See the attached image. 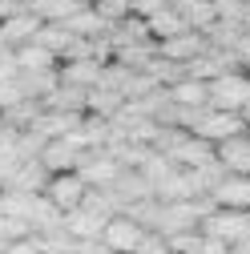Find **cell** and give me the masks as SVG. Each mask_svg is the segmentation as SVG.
Wrapping results in <instances>:
<instances>
[{
	"instance_id": "24",
	"label": "cell",
	"mask_w": 250,
	"mask_h": 254,
	"mask_svg": "<svg viewBox=\"0 0 250 254\" xmlns=\"http://www.w3.org/2000/svg\"><path fill=\"white\" fill-rule=\"evenodd\" d=\"M93 8H97L105 20H109V28L117 24V20H125V16H133V8H129V0H97V4H93Z\"/></svg>"
},
{
	"instance_id": "5",
	"label": "cell",
	"mask_w": 250,
	"mask_h": 254,
	"mask_svg": "<svg viewBox=\"0 0 250 254\" xmlns=\"http://www.w3.org/2000/svg\"><path fill=\"white\" fill-rule=\"evenodd\" d=\"M85 157H89V149H81L73 137H53V141H45V149H41L37 162H41V166L49 170V178H53V174H77Z\"/></svg>"
},
{
	"instance_id": "30",
	"label": "cell",
	"mask_w": 250,
	"mask_h": 254,
	"mask_svg": "<svg viewBox=\"0 0 250 254\" xmlns=\"http://www.w3.org/2000/svg\"><path fill=\"white\" fill-rule=\"evenodd\" d=\"M4 254H41V246H37V238L28 234V238H20V242H12Z\"/></svg>"
},
{
	"instance_id": "20",
	"label": "cell",
	"mask_w": 250,
	"mask_h": 254,
	"mask_svg": "<svg viewBox=\"0 0 250 254\" xmlns=\"http://www.w3.org/2000/svg\"><path fill=\"white\" fill-rule=\"evenodd\" d=\"M37 45H45L57 61H65L69 57V49L77 45V37L69 33L65 24H41V33H37Z\"/></svg>"
},
{
	"instance_id": "27",
	"label": "cell",
	"mask_w": 250,
	"mask_h": 254,
	"mask_svg": "<svg viewBox=\"0 0 250 254\" xmlns=\"http://www.w3.org/2000/svg\"><path fill=\"white\" fill-rule=\"evenodd\" d=\"M133 254H170V242H166L162 234H153V230H149V234L137 242V250H133Z\"/></svg>"
},
{
	"instance_id": "11",
	"label": "cell",
	"mask_w": 250,
	"mask_h": 254,
	"mask_svg": "<svg viewBox=\"0 0 250 254\" xmlns=\"http://www.w3.org/2000/svg\"><path fill=\"white\" fill-rule=\"evenodd\" d=\"M85 182H89V190H109L113 182H117V174H121V166L113 162L109 153H89L85 162H81V170H77Z\"/></svg>"
},
{
	"instance_id": "28",
	"label": "cell",
	"mask_w": 250,
	"mask_h": 254,
	"mask_svg": "<svg viewBox=\"0 0 250 254\" xmlns=\"http://www.w3.org/2000/svg\"><path fill=\"white\" fill-rule=\"evenodd\" d=\"M170 0H129V8H133V16H141V20H149L158 8H166Z\"/></svg>"
},
{
	"instance_id": "9",
	"label": "cell",
	"mask_w": 250,
	"mask_h": 254,
	"mask_svg": "<svg viewBox=\"0 0 250 254\" xmlns=\"http://www.w3.org/2000/svg\"><path fill=\"white\" fill-rule=\"evenodd\" d=\"M210 198H214V206H222V210H246L250 214V178L226 174L222 182L210 190Z\"/></svg>"
},
{
	"instance_id": "8",
	"label": "cell",
	"mask_w": 250,
	"mask_h": 254,
	"mask_svg": "<svg viewBox=\"0 0 250 254\" xmlns=\"http://www.w3.org/2000/svg\"><path fill=\"white\" fill-rule=\"evenodd\" d=\"M206 45H210V41H206L202 33L186 28V33H178V37H170V41H158V57L174 61V65H190V61H194Z\"/></svg>"
},
{
	"instance_id": "38",
	"label": "cell",
	"mask_w": 250,
	"mask_h": 254,
	"mask_svg": "<svg viewBox=\"0 0 250 254\" xmlns=\"http://www.w3.org/2000/svg\"><path fill=\"white\" fill-rule=\"evenodd\" d=\"M246 133H250V129H246Z\"/></svg>"
},
{
	"instance_id": "36",
	"label": "cell",
	"mask_w": 250,
	"mask_h": 254,
	"mask_svg": "<svg viewBox=\"0 0 250 254\" xmlns=\"http://www.w3.org/2000/svg\"><path fill=\"white\" fill-rule=\"evenodd\" d=\"M0 49H8V45H4V37H0Z\"/></svg>"
},
{
	"instance_id": "19",
	"label": "cell",
	"mask_w": 250,
	"mask_h": 254,
	"mask_svg": "<svg viewBox=\"0 0 250 254\" xmlns=\"http://www.w3.org/2000/svg\"><path fill=\"white\" fill-rule=\"evenodd\" d=\"M85 105H89V89H73V85H57L45 97V109L57 113H85Z\"/></svg>"
},
{
	"instance_id": "26",
	"label": "cell",
	"mask_w": 250,
	"mask_h": 254,
	"mask_svg": "<svg viewBox=\"0 0 250 254\" xmlns=\"http://www.w3.org/2000/svg\"><path fill=\"white\" fill-rule=\"evenodd\" d=\"M20 97H24V93H20V81H16V77H0V109L16 105Z\"/></svg>"
},
{
	"instance_id": "6",
	"label": "cell",
	"mask_w": 250,
	"mask_h": 254,
	"mask_svg": "<svg viewBox=\"0 0 250 254\" xmlns=\"http://www.w3.org/2000/svg\"><path fill=\"white\" fill-rule=\"evenodd\" d=\"M145 234H149V230H141L129 214H113V218L105 222V230H101V242H105L109 254H133Z\"/></svg>"
},
{
	"instance_id": "16",
	"label": "cell",
	"mask_w": 250,
	"mask_h": 254,
	"mask_svg": "<svg viewBox=\"0 0 250 254\" xmlns=\"http://www.w3.org/2000/svg\"><path fill=\"white\" fill-rule=\"evenodd\" d=\"M45 182H49V170L33 157V162H20L16 166V174L8 178L4 190H16V194H45Z\"/></svg>"
},
{
	"instance_id": "37",
	"label": "cell",
	"mask_w": 250,
	"mask_h": 254,
	"mask_svg": "<svg viewBox=\"0 0 250 254\" xmlns=\"http://www.w3.org/2000/svg\"><path fill=\"white\" fill-rule=\"evenodd\" d=\"M28 4H33V0H28Z\"/></svg>"
},
{
	"instance_id": "23",
	"label": "cell",
	"mask_w": 250,
	"mask_h": 254,
	"mask_svg": "<svg viewBox=\"0 0 250 254\" xmlns=\"http://www.w3.org/2000/svg\"><path fill=\"white\" fill-rule=\"evenodd\" d=\"M28 234H33V226H28L24 218H8V214H0V238H4L8 246L20 242V238H28Z\"/></svg>"
},
{
	"instance_id": "4",
	"label": "cell",
	"mask_w": 250,
	"mask_h": 254,
	"mask_svg": "<svg viewBox=\"0 0 250 254\" xmlns=\"http://www.w3.org/2000/svg\"><path fill=\"white\" fill-rule=\"evenodd\" d=\"M45 198H49L61 214H73V210H81L85 198H89V182H85L81 174H53V178L45 182Z\"/></svg>"
},
{
	"instance_id": "32",
	"label": "cell",
	"mask_w": 250,
	"mask_h": 254,
	"mask_svg": "<svg viewBox=\"0 0 250 254\" xmlns=\"http://www.w3.org/2000/svg\"><path fill=\"white\" fill-rule=\"evenodd\" d=\"M234 250H238V254H250V234H246V238H242V242H238Z\"/></svg>"
},
{
	"instance_id": "33",
	"label": "cell",
	"mask_w": 250,
	"mask_h": 254,
	"mask_svg": "<svg viewBox=\"0 0 250 254\" xmlns=\"http://www.w3.org/2000/svg\"><path fill=\"white\" fill-rule=\"evenodd\" d=\"M4 250H8V242H4V238H0V254H4Z\"/></svg>"
},
{
	"instance_id": "13",
	"label": "cell",
	"mask_w": 250,
	"mask_h": 254,
	"mask_svg": "<svg viewBox=\"0 0 250 254\" xmlns=\"http://www.w3.org/2000/svg\"><path fill=\"white\" fill-rule=\"evenodd\" d=\"M41 24H45V20L33 16V8H28V12H20V16H12V20L0 24V37H4L8 49H20V45H28V41H37Z\"/></svg>"
},
{
	"instance_id": "31",
	"label": "cell",
	"mask_w": 250,
	"mask_h": 254,
	"mask_svg": "<svg viewBox=\"0 0 250 254\" xmlns=\"http://www.w3.org/2000/svg\"><path fill=\"white\" fill-rule=\"evenodd\" d=\"M0 77H16V53L0 49Z\"/></svg>"
},
{
	"instance_id": "2",
	"label": "cell",
	"mask_w": 250,
	"mask_h": 254,
	"mask_svg": "<svg viewBox=\"0 0 250 254\" xmlns=\"http://www.w3.org/2000/svg\"><path fill=\"white\" fill-rule=\"evenodd\" d=\"M206 238L214 242H222V246H238L246 234H250V214L246 210H222V206H214L206 218H202V226H198Z\"/></svg>"
},
{
	"instance_id": "21",
	"label": "cell",
	"mask_w": 250,
	"mask_h": 254,
	"mask_svg": "<svg viewBox=\"0 0 250 254\" xmlns=\"http://www.w3.org/2000/svg\"><path fill=\"white\" fill-rule=\"evenodd\" d=\"M178 12H182L186 24H190L194 33H202V37L218 24V8H214V0H190V4H182Z\"/></svg>"
},
{
	"instance_id": "12",
	"label": "cell",
	"mask_w": 250,
	"mask_h": 254,
	"mask_svg": "<svg viewBox=\"0 0 250 254\" xmlns=\"http://www.w3.org/2000/svg\"><path fill=\"white\" fill-rule=\"evenodd\" d=\"M57 77H61V85H73V89H93L101 81V65L93 57H85V61H61L57 65Z\"/></svg>"
},
{
	"instance_id": "39",
	"label": "cell",
	"mask_w": 250,
	"mask_h": 254,
	"mask_svg": "<svg viewBox=\"0 0 250 254\" xmlns=\"http://www.w3.org/2000/svg\"><path fill=\"white\" fill-rule=\"evenodd\" d=\"M170 254H174V250H170Z\"/></svg>"
},
{
	"instance_id": "17",
	"label": "cell",
	"mask_w": 250,
	"mask_h": 254,
	"mask_svg": "<svg viewBox=\"0 0 250 254\" xmlns=\"http://www.w3.org/2000/svg\"><path fill=\"white\" fill-rule=\"evenodd\" d=\"M145 28H149V37L153 41H170V37H178V33H186V16L174 8V4H166V8H158L149 20H145Z\"/></svg>"
},
{
	"instance_id": "22",
	"label": "cell",
	"mask_w": 250,
	"mask_h": 254,
	"mask_svg": "<svg viewBox=\"0 0 250 254\" xmlns=\"http://www.w3.org/2000/svg\"><path fill=\"white\" fill-rule=\"evenodd\" d=\"M33 16H41L45 24H65L77 8H81V0H33Z\"/></svg>"
},
{
	"instance_id": "29",
	"label": "cell",
	"mask_w": 250,
	"mask_h": 254,
	"mask_svg": "<svg viewBox=\"0 0 250 254\" xmlns=\"http://www.w3.org/2000/svg\"><path fill=\"white\" fill-rule=\"evenodd\" d=\"M20 12H28V0H0V24L20 16Z\"/></svg>"
},
{
	"instance_id": "25",
	"label": "cell",
	"mask_w": 250,
	"mask_h": 254,
	"mask_svg": "<svg viewBox=\"0 0 250 254\" xmlns=\"http://www.w3.org/2000/svg\"><path fill=\"white\" fill-rule=\"evenodd\" d=\"M230 57H234V69H242V73H250V28L230 45Z\"/></svg>"
},
{
	"instance_id": "1",
	"label": "cell",
	"mask_w": 250,
	"mask_h": 254,
	"mask_svg": "<svg viewBox=\"0 0 250 254\" xmlns=\"http://www.w3.org/2000/svg\"><path fill=\"white\" fill-rule=\"evenodd\" d=\"M210 85V109H226V113H242L250 105V73L230 69L222 77L206 81Z\"/></svg>"
},
{
	"instance_id": "7",
	"label": "cell",
	"mask_w": 250,
	"mask_h": 254,
	"mask_svg": "<svg viewBox=\"0 0 250 254\" xmlns=\"http://www.w3.org/2000/svg\"><path fill=\"white\" fill-rule=\"evenodd\" d=\"M214 157H218V166H222L226 174L250 178V133H234L226 141H218L214 145Z\"/></svg>"
},
{
	"instance_id": "14",
	"label": "cell",
	"mask_w": 250,
	"mask_h": 254,
	"mask_svg": "<svg viewBox=\"0 0 250 254\" xmlns=\"http://www.w3.org/2000/svg\"><path fill=\"white\" fill-rule=\"evenodd\" d=\"M65 28H69L73 37H81V41H93V37H105V33H109V20L93 8V4H81V8L65 20Z\"/></svg>"
},
{
	"instance_id": "15",
	"label": "cell",
	"mask_w": 250,
	"mask_h": 254,
	"mask_svg": "<svg viewBox=\"0 0 250 254\" xmlns=\"http://www.w3.org/2000/svg\"><path fill=\"white\" fill-rule=\"evenodd\" d=\"M166 93H170V101L182 105V109H206V105H210V85H206V81H194V77H182V81L170 85Z\"/></svg>"
},
{
	"instance_id": "3",
	"label": "cell",
	"mask_w": 250,
	"mask_h": 254,
	"mask_svg": "<svg viewBox=\"0 0 250 254\" xmlns=\"http://www.w3.org/2000/svg\"><path fill=\"white\" fill-rule=\"evenodd\" d=\"M190 133L202 137V141H210V145H218V141H226L234 133H246V121H242V113H226V109H210L206 105Z\"/></svg>"
},
{
	"instance_id": "18",
	"label": "cell",
	"mask_w": 250,
	"mask_h": 254,
	"mask_svg": "<svg viewBox=\"0 0 250 254\" xmlns=\"http://www.w3.org/2000/svg\"><path fill=\"white\" fill-rule=\"evenodd\" d=\"M12 53H16V73H41V69H57L61 65V61L45 45H37V41H28V45H20Z\"/></svg>"
},
{
	"instance_id": "10",
	"label": "cell",
	"mask_w": 250,
	"mask_h": 254,
	"mask_svg": "<svg viewBox=\"0 0 250 254\" xmlns=\"http://www.w3.org/2000/svg\"><path fill=\"white\" fill-rule=\"evenodd\" d=\"M45 113V101H33V97H20L16 105L8 109H0V125L12 133H28V129H37V121Z\"/></svg>"
},
{
	"instance_id": "35",
	"label": "cell",
	"mask_w": 250,
	"mask_h": 254,
	"mask_svg": "<svg viewBox=\"0 0 250 254\" xmlns=\"http://www.w3.org/2000/svg\"><path fill=\"white\" fill-rule=\"evenodd\" d=\"M81 4H97V0H81Z\"/></svg>"
},
{
	"instance_id": "34",
	"label": "cell",
	"mask_w": 250,
	"mask_h": 254,
	"mask_svg": "<svg viewBox=\"0 0 250 254\" xmlns=\"http://www.w3.org/2000/svg\"><path fill=\"white\" fill-rule=\"evenodd\" d=\"M246 20H250V0H246Z\"/></svg>"
}]
</instances>
